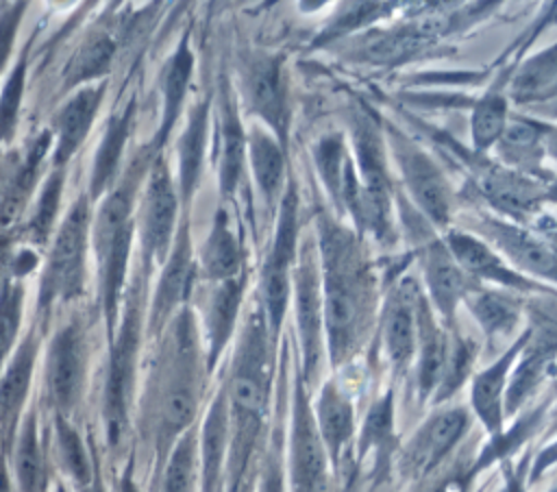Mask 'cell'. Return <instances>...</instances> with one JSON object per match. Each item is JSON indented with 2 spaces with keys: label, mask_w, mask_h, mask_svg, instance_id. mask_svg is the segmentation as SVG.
<instances>
[{
  "label": "cell",
  "mask_w": 557,
  "mask_h": 492,
  "mask_svg": "<svg viewBox=\"0 0 557 492\" xmlns=\"http://www.w3.org/2000/svg\"><path fill=\"white\" fill-rule=\"evenodd\" d=\"M207 374L198 318L187 305L159 333L141 401V420L157 468L172 446L196 427Z\"/></svg>",
  "instance_id": "7a4b0ae2"
},
{
  "label": "cell",
  "mask_w": 557,
  "mask_h": 492,
  "mask_svg": "<svg viewBox=\"0 0 557 492\" xmlns=\"http://www.w3.org/2000/svg\"><path fill=\"white\" fill-rule=\"evenodd\" d=\"M120 492H139V488H137V483L133 481L131 475H124L122 485H120Z\"/></svg>",
  "instance_id": "680465c9"
},
{
  "label": "cell",
  "mask_w": 557,
  "mask_h": 492,
  "mask_svg": "<svg viewBox=\"0 0 557 492\" xmlns=\"http://www.w3.org/2000/svg\"><path fill=\"white\" fill-rule=\"evenodd\" d=\"M285 403L287 401H283V405H281L278 422L270 431L268 446H265V453H263L261 468H259L252 492H287V483H285V422H283L285 411H287Z\"/></svg>",
  "instance_id": "c3c4849f"
},
{
  "label": "cell",
  "mask_w": 557,
  "mask_h": 492,
  "mask_svg": "<svg viewBox=\"0 0 557 492\" xmlns=\"http://www.w3.org/2000/svg\"><path fill=\"white\" fill-rule=\"evenodd\" d=\"M37 353L39 342L35 333H26L13 348L0 374V451L13 444L15 431L26 414Z\"/></svg>",
  "instance_id": "f546056e"
},
{
  "label": "cell",
  "mask_w": 557,
  "mask_h": 492,
  "mask_svg": "<svg viewBox=\"0 0 557 492\" xmlns=\"http://www.w3.org/2000/svg\"><path fill=\"white\" fill-rule=\"evenodd\" d=\"M61 194H63V168H57L41 185L37 198H35V207L33 213L28 218L26 224V233L33 242L41 244L50 237V231L54 226V218L59 213V205H61Z\"/></svg>",
  "instance_id": "681fc988"
},
{
  "label": "cell",
  "mask_w": 557,
  "mask_h": 492,
  "mask_svg": "<svg viewBox=\"0 0 557 492\" xmlns=\"http://www.w3.org/2000/svg\"><path fill=\"white\" fill-rule=\"evenodd\" d=\"M394 388H387L366 411L361 427L355 435V470L370 462L374 475H383L392 466V455L398 448L394 431Z\"/></svg>",
  "instance_id": "d590c367"
},
{
  "label": "cell",
  "mask_w": 557,
  "mask_h": 492,
  "mask_svg": "<svg viewBox=\"0 0 557 492\" xmlns=\"http://www.w3.org/2000/svg\"><path fill=\"white\" fill-rule=\"evenodd\" d=\"M553 216H555V220H557V211H553Z\"/></svg>",
  "instance_id": "be15d7a7"
},
{
  "label": "cell",
  "mask_w": 557,
  "mask_h": 492,
  "mask_svg": "<svg viewBox=\"0 0 557 492\" xmlns=\"http://www.w3.org/2000/svg\"><path fill=\"white\" fill-rule=\"evenodd\" d=\"M531 451L522 453L518 462H503V488L500 492H527L529 488V468H531Z\"/></svg>",
  "instance_id": "db71d44e"
},
{
  "label": "cell",
  "mask_w": 557,
  "mask_h": 492,
  "mask_svg": "<svg viewBox=\"0 0 557 492\" xmlns=\"http://www.w3.org/2000/svg\"><path fill=\"white\" fill-rule=\"evenodd\" d=\"M511 67H507L472 104L470 109V150L479 155H490L500 133L507 126L511 115V102L507 96V85L511 76Z\"/></svg>",
  "instance_id": "f35d334b"
},
{
  "label": "cell",
  "mask_w": 557,
  "mask_h": 492,
  "mask_svg": "<svg viewBox=\"0 0 557 492\" xmlns=\"http://www.w3.org/2000/svg\"><path fill=\"white\" fill-rule=\"evenodd\" d=\"M311 411L318 435L329 455L333 477H339L346 462L352 459L350 453L355 448L357 418L352 398L335 377H329L320 381L318 392L311 401Z\"/></svg>",
  "instance_id": "603a6c76"
},
{
  "label": "cell",
  "mask_w": 557,
  "mask_h": 492,
  "mask_svg": "<svg viewBox=\"0 0 557 492\" xmlns=\"http://www.w3.org/2000/svg\"><path fill=\"white\" fill-rule=\"evenodd\" d=\"M396 11V4L392 2H346L339 4L335 17L324 26V30L313 39V46H331L337 41H344L352 35H359L372 24H381L385 17H389Z\"/></svg>",
  "instance_id": "bcb514c9"
},
{
  "label": "cell",
  "mask_w": 557,
  "mask_h": 492,
  "mask_svg": "<svg viewBox=\"0 0 557 492\" xmlns=\"http://www.w3.org/2000/svg\"><path fill=\"white\" fill-rule=\"evenodd\" d=\"M198 281L222 283L246 274L244 270V246L237 229L233 226L231 211L226 205L218 207L211 226L196 250Z\"/></svg>",
  "instance_id": "836d02e7"
},
{
  "label": "cell",
  "mask_w": 557,
  "mask_h": 492,
  "mask_svg": "<svg viewBox=\"0 0 557 492\" xmlns=\"http://www.w3.org/2000/svg\"><path fill=\"white\" fill-rule=\"evenodd\" d=\"M183 202L174 174L163 157L154 159L144 174V185L135 205V239L139 248V261L146 274L159 268L178 231Z\"/></svg>",
  "instance_id": "8fae6325"
},
{
  "label": "cell",
  "mask_w": 557,
  "mask_h": 492,
  "mask_svg": "<svg viewBox=\"0 0 557 492\" xmlns=\"http://www.w3.org/2000/svg\"><path fill=\"white\" fill-rule=\"evenodd\" d=\"M211 118L213 107L211 98L205 96L196 100L185 118V126L176 139V187L183 202V209L189 207L202 176L207 150L211 144Z\"/></svg>",
  "instance_id": "d6a6232c"
},
{
  "label": "cell",
  "mask_w": 557,
  "mask_h": 492,
  "mask_svg": "<svg viewBox=\"0 0 557 492\" xmlns=\"http://www.w3.org/2000/svg\"><path fill=\"white\" fill-rule=\"evenodd\" d=\"M246 274H242L231 281L207 285L198 329L209 374L215 370L224 350L237 335L246 298Z\"/></svg>",
  "instance_id": "cb8c5ba5"
},
{
  "label": "cell",
  "mask_w": 557,
  "mask_h": 492,
  "mask_svg": "<svg viewBox=\"0 0 557 492\" xmlns=\"http://www.w3.org/2000/svg\"><path fill=\"white\" fill-rule=\"evenodd\" d=\"M246 168L268 216L274 218L289 181L287 148L259 122L246 124Z\"/></svg>",
  "instance_id": "f1b7e54d"
},
{
  "label": "cell",
  "mask_w": 557,
  "mask_h": 492,
  "mask_svg": "<svg viewBox=\"0 0 557 492\" xmlns=\"http://www.w3.org/2000/svg\"><path fill=\"white\" fill-rule=\"evenodd\" d=\"M529 337V324H524V329L518 333V337L500 350V355H496L485 368L474 370L472 379H470V414L474 420H479V425L483 427V431L487 433V438H496L505 431V392H507V383H509V374L511 368L524 346Z\"/></svg>",
  "instance_id": "484cf974"
},
{
  "label": "cell",
  "mask_w": 557,
  "mask_h": 492,
  "mask_svg": "<svg viewBox=\"0 0 557 492\" xmlns=\"http://www.w3.org/2000/svg\"><path fill=\"white\" fill-rule=\"evenodd\" d=\"M115 57V39L107 30H91L70 57L63 72V87L78 89L100 83L109 74Z\"/></svg>",
  "instance_id": "60d3db41"
},
{
  "label": "cell",
  "mask_w": 557,
  "mask_h": 492,
  "mask_svg": "<svg viewBox=\"0 0 557 492\" xmlns=\"http://www.w3.org/2000/svg\"><path fill=\"white\" fill-rule=\"evenodd\" d=\"M76 492H104V490H102V483H100V477H98L91 485H87L83 490H76Z\"/></svg>",
  "instance_id": "91938a15"
},
{
  "label": "cell",
  "mask_w": 557,
  "mask_h": 492,
  "mask_svg": "<svg viewBox=\"0 0 557 492\" xmlns=\"http://www.w3.org/2000/svg\"><path fill=\"white\" fill-rule=\"evenodd\" d=\"M546 124L548 122L511 111L507 126L500 133L494 148L490 150V155L500 165H505L522 176L544 181V183L555 181V176L550 174V168L546 163V155H544Z\"/></svg>",
  "instance_id": "83f0119b"
},
{
  "label": "cell",
  "mask_w": 557,
  "mask_h": 492,
  "mask_svg": "<svg viewBox=\"0 0 557 492\" xmlns=\"http://www.w3.org/2000/svg\"><path fill=\"white\" fill-rule=\"evenodd\" d=\"M381 124L398 189L433 229L448 231L455 220V192L444 165L400 126L383 120Z\"/></svg>",
  "instance_id": "8992f818"
},
{
  "label": "cell",
  "mask_w": 557,
  "mask_h": 492,
  "mask_svg": "<svg viewBox=\"0 0 557 492\" xmlns=\"http://www.w3.org/2000/svg\"><path fill=\"white\" fill-rule=\"evenodd\" d=\"M198 490V427H191L157 468V492Z\"/></svg>",
  "instance_id": "f6af8a7d"
},
{
  "label": "cell",
  "mask_w": 557,
  "mask_h": 492,
  "mask_svg": "<svg viewBox=\"0 0 557 492\" xmlns=\"http://www.w3.org/2000/svg\"><path fill=\"white\" fill-rule=\"evenodd\" d=\"M507 96L518 113L557 124V41L513 65Z\"/></svg>",
  "instance_id": "d4e9b609"
},
{
  "label": "cell",
  "mask_w": 557,
  "mask_h": 492,
  "mask_svg": "<svg viewBox=\"0 0 557 492\" xmlns=\"http://www.w3.org/2000/svg\"><path fill=\"white\" fill-rule=\"evenodd\" d=\"M461 307H466L481 329L487 348H500L503 344L509 346L527 324L524 296L509 290L476 285L463 298Z\"/></svg>",
  "instance_id": "4316f807"
},
{
  "label": "cell",
  "mask_w": 557,
  "mask_h": 492,
  "mask_svg": "<svg viewBox=\"0 0 557 492\" xmlns=\"http://www.w3.org/2000/svg\"><path fill=\"white\" fill-rule=\"evenodd\" d=\"M24 287L20 283H7L0 290V374L17 346V333L22 322Z\"/></svg>",
  "instance_id": "f907efd6"
},
{
  "label": "cell",
  "mask_w": 557,
  "mask_h": 492,
  "mask_svg": "<svg viewBox=\"0 0 557 492\" xmlns=\"http://www.w3.org/2000/svg\"><path fill=\"white\" fill-rule=\"evenodd\" d=\"M294 309V357L302 374L305 385L313 392L320 385L322 361L326 359L324 348V303H322V279L313 231L300 237L298 261L292 274V300Z\"/></svg>",
  "instance_id": "9c48e42d"
},
{
  "label": "cell",
  "mask_w": 557,
  "mask_h": 492,
  "mask_svg": "<svg viewBox=\"0 0 557 492\" xmlns=\"http://www.w3.org/2000/svg\"><path fill=\"white\" fill-rule=\"evenodd\" d=\"M187 216V213H185ZM183 216L174 244L159 266V279L148 305V333L159 335L163 327L189 305V296L198 281V266H196V250L191 244L189 220Z\"/></svg>",
  "instance_id": "ffe728a7"
},
{
  "label": "cell",
  "mask_w": 557,
  "mask_h": 492,
  "mask_svg": "<svg viewBox=\"0 0 557 492\" xmlns=\"http://www.w3.org/2000/svg\"><path fill=\"white\" fill-rule=\"evenodd\" d=\"M448 350V329L442 324L424 292L416 303V357H413V388L418 405H431Z\"/></svg>",
  "instance_id": "4dcf8cb0"
},
{
  "label": "cell",
  "mask_w": 557,
  "mask_h": 492,
  "mask_svg": "<svg viewBox=\"0 0 557 492\" xmlns=\"http://www.w3.org/2000/svg\"><path fill=\"white\" fill-rule=\"evenodd\" d=\"M131 118H133V104H128L124 111L115 113L107 124V131L96 150V157H94V170H91L89 192H87V196L91 200L102 198L113 187V179L120 168L122 150L128 139Z\"/></svg>",
  "instance_id": "7bdbcfd3"
},
{
  "label": "cell",
  "mask_w": 557,
  "mask_h": 492,
  "mask_svg": "<svg viewBox=\"0 0 557 492\" xmlns=\"http://www.w3.org/2000/svg\"><path fill=\"white\" fill-rule=\"evenodd\" d=\"M54 446H57L59 464L76 490H83L98 479L91 453L85 446L83 435L70 422V418L57 416V414H54Z\"/></svg>",
  "instance_id": "7dc6e473"
},
{
  "label": "cell",
  "mask_w": 557,
  "mask_h": 492,
  "mask_svg": "<svg viewBox=\"0 0 557 492\" xmlns=\"http://www.w3.org/2000/svg\"><path fill=\"white\" fill-rule=\"evenodd\" d=\"M479 353H481V344L472 335L463 333L459 324L455 329H448V350H446L442 379L431 401V407L446 405L472 379Z\"/></svg>",
  "instance_id": "ee69618b"
},
{
  "label": "cell",
  "mask_w": 557,
  "mask_h": 492,
  "mask_svg": "<svg viewBox=\"0 0 557 492\" xmlns=\"http://www.w3.org/2000/svg\"><path fill=\"white\" fill-rule=\"evenodd\" d=\"M348 159H350V144H348L346 131H329L311 144V161H313L315 174L329 198V209L337 218H339L342 185H344Z\"/></svg>",
  "instance_id": "b9f144b4"
},
{
  "label": "cell",
  "mask_w": 557,
  "mask_h": 492,
  "mask_svg": "<svg viewBox=\"0 0 557 492\" xmlns=\"http://www.w3.org/2000/svg\"><path fill=\"white\" fill-rule=\"evenodd\" d=\"M137 189L139 176L128 174L100 198L91 216V253L98 266L100 300L109 335H113L120 320V303L135 242Z\"/></svg>",
  "instance_id": "277c9868"
},
{
  "label": "cell",
  "mask_w": 557,
  "mask_h": 492,
  "mask_svg": "<svg viewBox=\"0 0 557 492\" xmlns=\"http://www.w3.org/2000/svg\"><path fill=\"white\" fill-rule=\"evenodd\" d=\"M194 52L189 46L187 35L181 37L172 54L165 59L161 74H159V91H161V118H159V128H157V148H161L170 135L172 128L176 126L187 96H189V85L194 76Z\"/></svg>",
  "instance_id": "8d00e7d4"
},
{
  "label": "cell",
  "mask_w": 557,
  "mask_h": 492,
  "mask_svg": "<svg viewBox=\"0 0 557 492\" xmlns=\"http://www.w3.org/2000/svg\"><path fill=\"white\" fill-rule=\"evenodd\" d=\"M346 137L361 185V200L352 229L381 246L389 244L396 237V181L383 139V124L366 107H359L348 115Z\"/></svg>",
  "instance_id": "3957f363"
},
{
  "label": "cell",
  "mask_w": 557,
  "mask_h": 492,
  "mask_svg": "<svg viewBox=\"0 0 557 492\" xmlns=\"http://www.w3.org/2000/svg\"><path fill=\"white\" fill-rule=\"evenodd\" d=\"M459 229L490 244L518 274L557 292V253L531 226L476 209L461 218Z\"/></svg>",
  "instance_id": "9a60e30c"
},
{
  "label": "cell",
  "mask_w": 557,
  "mask_h": 492,
  "mask_svg": "<svg viewBox=\"0 0 557 492\" xmlns=\"http://www.w3.org/2000/svg\"><path fill=\"white\" fill-rule=\"evenodd\" d=\"M24 2L20 4H9L0 11V74L11 57V50H13V44H15V35H17V28H20V22H22V15H24Z\"/></svg>",
  "instance_id": "f5cc1de1"
},
{
  "label": "cell",
  "mask_w": 557,
  "mask_h": 492,
  "mask_svg": "<svg viewBox=\"0 0 557 492\" xmlns=\"http://www.w3.org/2000/svg\"><path fill=\"white\" fill-rule=\"evenodd\" d=\"M472 414L463 405L433 407V411L396 448V472L405 483H422L433 477L459 448L472 427Z\"/></svg>",
  "instance_id": "5bb4252c"
},
{
  "label": "cell",
  "mask_w": 557,
  "mask_h": 492,
  "mask_svg": "<svg viewBox=\"0 0 557 492\" xmlns=\"http://www.w3.org/2000/svg\"><path fill=\"white\" fill-rule=\"evenodd\" d=\"M50 150H52V135L50 131H46L26 148L22 159H17L13 170L7 174V183L0 194V226L13 224L24 211V207L28 205V200L33 198L44 159Z\"/></svg>",
  "instance_id": "74e56055"
},
{
  "label": "cell",
  "mask_w": 557,
  "mask_h": 492,
  "mask_svg": "<svg viewBox=\"0 0 557 492\" xmlns=\"http://www.w3.org/2000/svg\"><path fill=\"white\" fill-rule=\"evenodd\" d=\"M228 453V405L224 385L209 401L198 427V492H224Z\"/></svg>",
  "instance_id": "e575fe53"
},
{
  "label": "cell",
  "mask_w": 557,
  "mask_h": 492,
  "mask_svg": "<svg viewBox=\"0 0 557 492\" xmlns=\"http://www.w3.org/2000/svg\"><path fill=\"white\" fill-rule=\"evenodd\" d=\"M527 324L529 337L511 368L505 392V418L518 416L529 405L557 361V313L533 305Z\"/></svg>",
  "instance_id": "2e32d148"
},
{
  "label": "cell",
  "mask_w": 557,
  "mask_h": 492,
  "mask_svg": "<svg viewBox=\"0 0 557 492\" xmlns=\"http://www.w3.org/2000/svg\"><path fill=\"white\" fill-rule=\"evenodd\" d=\"M394 202H396V220L405 231L411 246V257L420 268L422 292L429 305L433 307V311L437 313V318L442 320V324L446 329H455L459 324L457 311L463 305V298L476 287V283L455 261L442 233L433 229L413 209V205L403 196L398 185H396Z\"/></svg>",
  "instance_id": "5b68a950"
},
{
  "label": "cell",
  "mask_w": 557,
  "mask_h": 492,
  "mask_svg": "<svg viewBox=\"0 0 557 492\" xmlns=\"http://www.w3.org/2000/svg\"><path fill=\"white\" fill-rule=\"evenodd\" d=\"M544 155H546V163L550 168L557 170V124H546V133H544Z\"/></svg>",
  "instance_id": "11a10c76"
},
{
  "label": "cell",
  "mask_w": 557,
  "mask_h": 492,
  "mask_svg": "<svg viewBox=\"0 0 557 492\" xmlns=\"http://www.w3.org/2000/svg\"><path fill=\"white\" fill-rule=\"evenodd\" d=\"M91 198L85 194L61 218L39 279V311L70 303L85 292L87 259L91 253Z\"/></svg>",
  "instance_id": "ba28073f"
},
{
  "label": "cell",
  "mask_w": 557,
  "mask_h": 492,
  "mask_svg": "<svg viewBox=\"0 0 557 492\" xmlns=\"http://www.w3.org/2000/svg\"><path fill=\"white\" fill-rule=\"evenodd\" d=\"M540 431H542V440H544V442L550 440L553 435H557V398L550 401L548 411H546V416H544V425H542Z\"/></svg>",
  "instance_id": "9f6ffc18"
},
{
  "label": "cell",
  "mask_w": 557,
  "mask_h": 492,
  "mask_svg": "<svg viewBox=\"0 0 557 492\" xmlns=\"http://www.w3.org/2000/svg\"><path fill=\"white\" fill-rule=\"evenodd\" d=\"M87 335L81 322H65L48 342L44 359V383L57 416L70 418L78 407L87 381Z\"/></svg>",
  "instance_id": "e0dca14e"
},
{
  "label": "cell",
  "mask_w": 557,
  "mask_h": 492,
  "mask_svg": "<svg viewBox=\"0 0 557 492\" xmlns=\"http://www.w3.org/2000/svg\"><path fill=\"white\" fill-rule=\"evenodd\" d=\"M333 470L318 435L311 392L302 381L296 357H292L289 431H285V483L287 492H329Z\"/></svg>",
  "instance_id": "7c38bea8"
},
{
  "label": "cell",
  "mask_w": 557,
  "mask_h": 492,
  "mask_svg": "<svg viewBox=\"0 0 557 492\" xmlns=\"http://www.w3.org/2000/svg\"><path fill=\"white\" fill-rule=\"evenodd\" d=\"M442 237L455 261L476 285L500 287L522 296H557L555 290L518 274L490 244H485L474 233L450 226L442 233Z\"/></svg>",
  "instance_id": "7402d4cb"
},
{
  "label": "cell",
  "mask_w": 557,
  "mask_h": 492,
  "mask_svg": "<svg viewBox=\"0 0 557 492\" xmlns=\"http://www.w3.org/2000/svg\"><path fill=\"white\" fill-rule=\"evenodd\" d=\"M24 85H26V57H20V63L11 67L0 89V146L15 131Z\"/></svg>",
  "instance_id": "816d5d0a"
},
{
  "label": "cell",
  "mask_w": 557,
  "mask_h": 492,
  "mask_svg": "<svg viewBox=\"0 0 557 492\" xmlns=\"http://www.w3.org/2000/svg\"><path fill=\"white\" fill-rule=\"evenodd\" d=\"M104 98V83H94L74 89L52 118V161L63 168L87 139L98 109Z\"/></svg>",
  "instance_id": "1f68e13d"
},
{
  "label": "cell",
  "mask_w": 557,
  "mask_h": 492,
  "mask_svg": "<svg viewBox=\"0 0 557 492\" xmlns=\"http://www.w3.org/2000/svg\"><path fill=\"white\" fill-rule=\"evenodd\" d=\"M237 102L252 122L265 126L285 148L289 144V81L283 54L250 50L237 67Z\"/></svg>",
  "instance_id": "4fadbf2b"
},
{
  "label": "cell",
  "mask_w": 557,
  "mask_h": 492,
  "mask_svg": "<svg viewBox=\"0 0 557 492\" xmlns=\"http://www.w3.org/2000/svg\"><path fill=\"white\" fill-rule=\"evenodd\" d=\"M54 492H70L63 483H57V488H54Z\"/></svg>",
  "instance_id": "94428289"
},
{
  "label": "cell",
  "mask_w": 557,
  "mask_h": 492,
  "mask_svg": "<svg viewBox=\"0 0 557 492\" xmlns=\"http://www.w3.org/2000/svg\"><path fill=\"white\" fill-rule=\"evenodd\" d=\"M211 131L218 192L222 202H231L237 196L246 174V124L242 120V107L237 102L235 87L228 78H224L220 85Z\"/></svg>",
  "instance_id": "44dd1931"
},
{
  "label": "cell",
  "mask_w": 557,
  "mask_h": 492,
  "mask_svg": "<svg viewBox=\"0 0 557 492\" xmlns=\"http://www.w3.org/2000/svg\"><path fill=\"white\" fill-rule=\"evenodd\" d=\"M0 492H13L11 490V475H9V468H7V462L0 453Z\"/></svg>",
  "instance_id": "6f0895ef"
},
{
  "label": "cell",
  "mask_w": 557,
  "mask_h": 492,
  "mask_svg": "<svg viewBox=\"0 0 557 492\" xmlns=\"http://www.w3.org/2000/svg\"><path fill=\"white\" fill-rule=\"evenodd\" d=\"M433 20L396 22L392 26H372L352 39H344L342 52L359 63L368 65H403L426 54L435 41Z\"/></svg>",
  "instance_id": "d6986e66"
},
{
  "label": "cell",
  "mask_w": 557,
  "mask_h": 492,
  "mask_svg": "<svg viewBox=\"0 0 557 492\" xmlns=\"http://www.w3.org/2000/svg\"><path fill=\"white\" fill-rule=\"evenodd\" d=\"M422 285L413 274H398L383 294L379 324L374 337L396 377L407 374L416 357V303Z\"/></svg>",
  "instance_id": "ac0fdd59"
},
{
  "label": "cell",
  "mask_w": 557,
  "mask_h": 492,
  "mask_svg": "<svg viewBox=\"0 0 557 492\" xmlns=\"http://www.w3.org/2000/svg\"><path fill=\"white\" fill-rule=\"evenodd\" d=\"M300 196L298 183L289 174L285 194L274 213V231L261 259L257 281V303L263 311L268 329L276 342L283 340L285 316L292 300V274L300 248Z\"/></svg>",
  "instance_id": "52a82bcc"
},
{
  "label": "cell",
  "mask_w": 557,
  "mask_h": 492,
  "mask_svg": "<svg viewBox=\"0 0 557 492\" xmlns=\"http://www.w3.org/2000/svg\"><path fill=\"white\" fill-rule=\"evenodd\" d=\"M13 479L17 492H44L46 477V455L39 435V420L35 409H26L15 438H13Z\"/></svg>",
  "instance_id": "ab89813d"
},
{
  "label": "cell",
  "mask_w": 557,
  "mask_h": 492,
  "mask_svg": "<svg viewBox=\"0 0 557 492\" xmlns=\"http://www.w3.org/2000/svg\"><path fill=\"white\" fill-rule=\"evenodd\" d=\"M548 492H557V485H553V488H550V490H548Z\"/></svg>",
  "instance_id": "6125c7cd"
},
{
  "label": "cell",
  "mask_w": 557,
  "mask_h": 492,
  "mask_svg": "<svg viewBox=\"0 0 557 492\" xmlns=\"http://www.w3.org/2000/svg\"><path fill=\"white\" fill-rule=\"evenodd\" d=\"M141 348V318L137 300L128 298L124 313L111 337L104 390H102V425L109 448H120L131 425L135 403L137 372Z\"/></svg>",
  "instance_id": "30bf717a"
},
{
  "label": "cell",
  "mask_w": 557,
  "mask_h": 492,
  "mask_svg": "<svg viewBox=\"0 0 557 492\" xmlns=\"http://www.w3.org/2000/svg\"><path fill=\"white\" fill-rule=\"evenodd\" d=\"M311 231L322 279L326 361L337 372L350 366L376 333L385 290L381 292L366 237L346 220L320 209Z\"/></svg>",
  "instance_id": "6da1fadb"
}]
</instances>
